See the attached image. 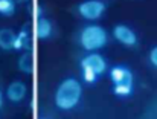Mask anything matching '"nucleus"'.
<instances>
[{
  "instance_id": "nucleus-10",
  "label": "nucleus",
  "mask_w": 157,
  "mask_h": 119,
  "mask_svg": "<svg viewBox=\"0 0 157 119\" xmlns=\"http://www.w3.org/2000/svg\"><path fill=\"white\" fill-rule=\"evenodd\" d=\"M17 67L21 73L25 75H31L32 70H34V57L31 54V51H25L17 61Z\"/></svg>"
},
{
  "instance_id": "nucleus-1",
  "label": "nucleus",
  "mask_w": 157,
  "mask_h": 119,
  "mask_svg": "<svg viewBox=\"0 0 157 119\" xmlns=\"http://www.w3.org/2000/svg\"><path fill=\"white\" fill-rule=\"evenodd\" d=\"M82 96V86L76 78H66L64 81L59 83V86L55 90V106L63 110V112H69L72 109H75Z\"/></svg>"
},
{
  "instance_id": "nucleus-4",
  "label": "nucleus",
  "mask_w": 157,
  "mask_h": 119,
  "mask_svg": "<svg viewBox=\"0 0 157 119\" xmlns=\"http://www.w3.org/2000/svg\"><path fill=\"white\" fill-rule=\"evenodd\" d=\"M113 37H114L116 41H119L121 44H124L127 48H134L139 43V38H137L136 32L130 26L122 25V23H119L113 28Z\"/></svg>"
},
{
  "instance_id": "nucleus-2",
  "label": "nucleus",
  "mask_w": 157,
  "mask_h": 119,
  "mask_svg": "<svg viewBox=\"0 0 157 119\" xmlns=\"http://www.w3.org/2000/svg\"><path fill=\"white\" fill-rule=\"evenodd\" d=\"M108 43V34L99 25H87L79 32V44L89 52H96Z\"/></svg>"
},
{
  "instance_id": "nucleus-11",
  "label": "nucleus",
  "mask_w": 157,
  "mask_h": 119,
  "mask_svg": "<svg viewBox=\"0 0 157 119\" xmlns=\"http://www.w3.org/2000/svg\"><path fill=\"white\" fill-rule=\"evenodd\" d=\"M14 41H15V32L9 28H2L0 29V49L14 51Z\"/></svg>"
},
{
  "instance_id": "nucleus-9",
  "label": "nucleus",
  "mask_w": 157,
  "mask_h": 119,
  "mask_svg": "<svg viewBox=\"0 0 157 119\" xmlns=\"http://www.w3.org/2000/svg\"><path fill=\"white\" fill-rule=\"evenodd\" d=\"M55 32L53 29V23L46 18V17H41V18H37V25H35V35L40 38V40H48L51 38Z\"/></svg>"
},
{
  "instance_id": "nucleus-3",
  "label": "nucleus",
  "mask_w": 157,
  "mask_h": 119,
  "mask_svg": "<svg viewBox=\"0 0 157 119\" xmlns=\"http://www.w3.org/2000/svg\"><path fill=\"white\" fill-rule=\"evenodd\" d=\"M105 8L107 6L102 0H84L82 3L78 5V14L82 18L93 21L104 15Z\"/></svg>"
},
{
  "instance_id": "nucleus-14",
  "label": "nucleus",
  "mask_w": 157,
  "mask_h": 119,
  "mask_svg": "<svg viewBox=\"0 0 157 119\" xmlns=\"http://www.w3.org/2000/svg\"><path fill=\"white\" fill-rule=\"evenodd\" d=\"M82 79L87 83V84H95L98 79H99V75H96L95 72L89 70V69H82Z\"/></svg>"
},
{
  "instance_id": "nucleus-7",
  "label": "nucleus",
  "mask_w": 157,
  "mask_h": 119,
  "mask_svg": "<svg viewBox=\"0 0 157 119\" xmlns=\"http://www.w3.org/2000/svg\"><path fill=\"white\" fill-rule=\"evenodd\" d=\"M26 95H28V86H26V83H23V81H12V83L8 86L6 93H5V96H6L11 102H14V104L21 102V101L26 98Z\"/></svg>"
},
{
  "instance_id": "nucleus-6",
  "label": "nucleus",
  "mask_w": 157,
  "mask_h": 119,
  "mask_svg": "<svg viewBox=\"0 0 157 119\" xmlns=\"http://www.w3.org/2000/svg\"><path fill=\"white\" fill-rule=\"evenodd\" d=\"M110 79L113 83V86H119V84H133V72L124 66V64H117L113 66L110 69Z\"/></svg>"
},
{
  "instance_id": "nucleus-17",
  "label": "nucleus",
  "mask_w": 157,
  "mask_h": 119,
  "mask_svg": "<svg viewBox=\"0 0 157 119\" xmlns=\"http://www.w3.org/2000/svg\"><path fill=\"white\" fill-rule=\"evenodd\" d=\"M3 102H5V95H3V92L0 90V109L3 107Z\"/></svg>"
},
{
  "instance_id": "nucleus-13",
  "label": "nucleus",
  "mask_w": 157,
  "mask_h": 119,
  "mask_svg": "<svg viewBox=\"0 0 157 119\" xmlns=\"http://www.w3.org/2000/svg\"><path fill=\"white\" fill-rule=\"evenodd\" d=\"M134 87L133 84H119V86H113V93L119 98H128L130 95H133Z\"/></svg>"
},
{
  "instance_id": "nucleus-12",
  "label": "nucleus",
  "mask_w": 157,
  "mask_h": 119,
  "mask_svg": "<svg viewBox=\"0 0 157 119\" xmlns=\"http://www.w3.org/2000/svg\"><path fill=\"white\" fill-rule=\"evenodd\" d=\"M17 9L15 0H0V15L3 17H12Z\"/></svg>"
},
{
  "instance_id": "nucleus-5",
  "label": "nucleus",
  "mask_w": 157,
  "mask_h": 119,
  "mask_svg": "<svg viewBox=\"0 0 157 119\" xmlns=\"http://www.w3.org/2000/svg\"><path fill=\"white\" fill-rule=\"evenodd\" d=\"M81 69H89L101 76L107 70V60L98 52H90L81 60Z\"/></svg>"
},
{
  "instance_id": "nucleus-15",
  "label": "nucleus",
  "mask_w": 157,
  "mask_h": 119,
  "mask_svg": "<svg viewBox=\"0 0 157 119\" xmlns=\"http://www.w3.org/2000/svg\"><path fill=\"white\" fill-rule=\"evenodd\" d=\"M148 58H150V63L157 67V46H154L151 51H150V55H148Z\"/></svg>"
},
{
  "instance_id": "nucleus-8",
  "label": "nucleus",
  "mask_w": 157,
  "mask_h": 119,
  "mask_svg": "<svg viewBox=\"0 0 157 119\" xmlns=\"http://www.w3.org/2000/svg\"><path fill=\"white\" fill-rule=\"evenodd\" d=\"M14 51H31V31H29V23H26V25L18 31V34H15Z\"/></svg>"
},
{
  "instance_id": "nucleus-16",
  "label": "nucleus",
  "mask_w": 157,
  "mask_h": 119,
  "mask_svg": "<svg viewBox=\"0 0 157 119\" xmlns=\"http://www.w3.org/2000/svg\"><path fill=\"white\" fill-rule=\"evenodd\" d=\"M35 15H37V18H41V17H44V8H43L41 5H38V6L35 8Z\"/></svg>"
},
{
  "instance_id": "nucleus-18",
  "label": "nucleus",
  "mask_w": 157,
  "mask_h": 119,
  "mask_svg": "<svg viewBox=\"0 0 157 119\" xmlns=\"http://www.w3.org/2000/svg\"><path fill=\"white\" fill-rule=\"evenodd\" d=\"M40 119H46V118H40Z\"/></svg>"
}]
</instances>
